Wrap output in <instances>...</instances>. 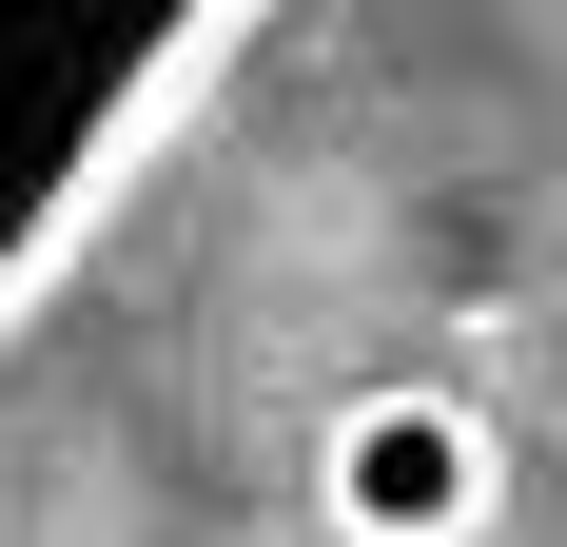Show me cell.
<instances>
[{
	"mask_svg": "<svg viewBox=\"0 0 567 547\" xmlns=\"http://www.w3.org/2000/svg\"><path fill=\"white\" fill-rule=\"evenodd\" d=\"M216 20L235 0H0V313L59 274L79 196H117V157L176 117Z\"/></svg>",
	"mask_w": 567,
	"mask_h": 547,
	"instance_id": "cell-1",
	"label": "cell"
},
{
	"mask_svg": "<svg viewBox=\"0 0 567 547\" xmlns=\"http://www.w3.org/2000/svg\"><path fill=\"white\" fill-rule=\"evenodd\" d=\"M489 508H509V431L470 391H431V372L333 391V431H313V528L333 547H489Z\"/></svg>",
	"mask_w": 567,
	"mask_h": 547,
	"instance_id": "cell-2",
	"label": "cell"
}]
</instances>
